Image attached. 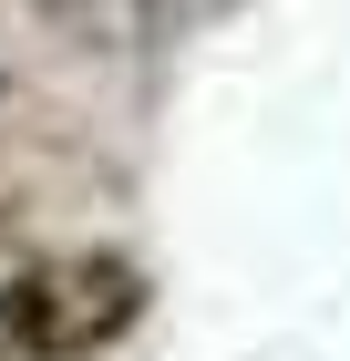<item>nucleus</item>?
<instances>
[{
  "label": "nucleus",
  "mask_w": 350,
  "mask_h": 361,
  "mask_svg": "<svg viewBox=\"0 0 350 361\" xmlns=\"http://www.w3.org/2000/svg\"><path fill=\"white\" fill-rule=\"evenodd\" d=\"M155 310V279L124 248H62L0 279V361H93L113 341H135Z\"/></svg>",
  "instance_id": "nucleus-1"
}]
</instances>
